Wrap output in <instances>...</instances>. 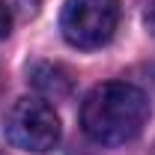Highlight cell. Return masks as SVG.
<instances>
[{
  "mask_svg": "<svg viewBox=\"0 0 155 155\" xmlns=\"http://www.w3.org/2000/svg\"><path fill=\"white\" fill-rule=\"evenodd\" d=\"M0 155H3V152H0Z\"/></svg>",
  "mask_w": 155,
  "mask_h": 155,
  "instance_id": "cell-7",
  "label": "cell"
},
{
  "mask_svg": "<svg viewBox=\"0 0 155 155\" xmlns=\"http://www.w3.org/2000/svg\"><path fill=\"white\" fill-rule=\"evenodd\" d=\"M146 119H149L146 93L125 81H107L93 87L81 104L84 134L104 146H119L134 140L143 131Z\"/></svg>",
  "mask_w": 155,
  "mask_h": 155,
  "instance_id": "cell-1",
  "label": "cell"
},
{
  "mask_svg": "<svg viewBox=\"0 0 155 155\" xmlns=\"http://www.w3.org/2000/svg\"><path fill=\"white\" fill-rule=\"evenodd\" d=\"M27 81H30V87L36 93H42L45 98H54V101L69 98L72 87H75L72 72L66 66H60V63H33L30 72H27Z\"/></svg>",
  "mask_w": 155,
  "mask_h": 155,
  "instance_id": "cell-4",
  "label": "cell"
},
{
  "mask_svg": "<svg viewBox=\"0 0 155 155\" xmlns=\"http://www.w3.org/2000/svg\"><path fill=\"white\" fill-rule=\"evenodd\" d=\"M9 30H12V12H9L6 0H0V39L9 36Z\"/></svg>",
  "mask_w": 155,
  "mask_h": 155,
  "instance_id": "cell-5",
  "label": "cell"
},
{
  "mask_svg": "<svg viewBox=\"0 0 155 155\" xmlns=\"http://www.w3.org/2000/svg\"><path fill=\"white\" fill-rule=\"evenodd\" d=\"M6 140L24 152L45 155L60 143V116L42 98H18L6 114Z\"/></svg>",
  "mask_w": 155,
  "mask_h": 155,
  "instance_id": "cell-3",
  "label": "cell"
},
{
  "mask_svg": "<svg viewBox=\"0 0 155 155\" xmlns=\"http://www.w3.org/2000/svg\"><path fill=\"white\" fill-rule=\"evenodd\" d=\"M143 24H146V30L155 36V0H146L143 3Z\"/></svg>",
  "mask_w": 155,
  "mask_h": 155,
  "instance_id": "cell-6",
  "label": "cell"
},
{
  "mask_svg": "<svg viewBox=\"0 0 155 155\" xmlns=\"http://www.w3.org/2000/svg\"><path fill=\"white\" fill-rule=\"evenodd\" d=\"M119 24V0H66L60 30L69 45L93 51L107 45Z\"/></svg>",
  "mask_w": 155,
  "mask_h": 155,
  "instance_id": "cell-2",
  "label": "cell"
}]
</instances>
